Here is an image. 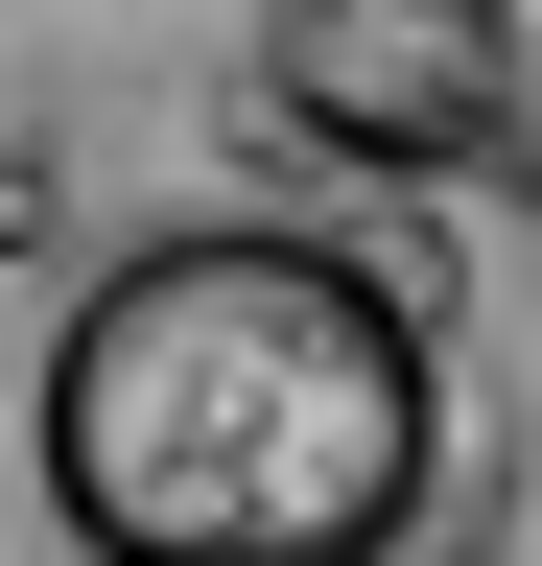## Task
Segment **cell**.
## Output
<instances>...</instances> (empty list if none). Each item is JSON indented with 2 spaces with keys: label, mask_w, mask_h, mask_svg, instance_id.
I'll list each match as a JSON object with an SVG mask.
<instances>
[{
  "label": "cell",
  "mask_w": 542,
  "mask_h": 566,
  "mask_svg": "<svg viewBox=\"0 0 542 566\" xmlns=\"http://www.w3.org/2000/svg\"><path fill=\"white\" fill-rule=\"evenodd\" d=\"M72 237V142H0V260H47Z\"/></svg>",
  "instance_id": "cell-3"
},
{
  "label": "cell",
  "mask_w": 542,
  "mask_h": 566,
  "mask_svg": "<svg viewBox=\"0 0 542 566\" xmlns=\"http://www.w3.org/2000/svg\"><path fill=\"white\" fill-rule=\"evenodd\" d=\"M259 118L378 189H496L542 212V0H259L236 24Z\"/></svg>",
  "instance_id": "cell-2"
},
{
  "label": "cell",
  "mask_w": 542,
  "mask_h": 566,
  "mask_svg": "<svg viewBox=\"0 0 542 566\" xmlns=\"http://www.w3.org/2000/svg\"><path fill=\"white\" fill-rule=\"evenodd\" d=\"M24 449H47V520L118 566H354V543H425L448 354L330 237H142L47 331Z\"/></svg>",
  "instance_id": "cell-1"
}]
</instances>
